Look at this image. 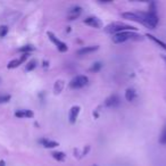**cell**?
Returning a JSON list of instances; mask_svg holds the SVG:
<instances>
[{"label":"cell","mask_w":166,"mask_h":166,"mask_svg":"<svg viewBox=\"0 0 166 166\" xmlns=\"http://www.w3.org/2000/svg\"><path fill=\"white\" fill-rule=\"evenodd\" d=\"M137 31V28H133L131 25H128V24H123V23H113L106 28V31L109 32V33H121V32H126V31Z\"/></svg>","instance_id":"obj_1"},{"label":"cell","mask_w":166,"mask_h":166,"mask_svg":"<svg viewBox=\"0 0 166 166\" xmlns=\"http://www.w3.org/2000/svg\"><path fill=\"white\" fill-rule=\"evenodd\" d=\"M88 82H89L88 76L78 75L74 78H72V81L69 82V88L71 89H81L88 84Z\"/></svg>","instance_id":"obj_2"},{"label":"cell","mask_w":166,"mask_h":166,"mask_svg":"<svg viewBox=\"0 0 166 166\" xmlns=\"http://www.w3.org/2000/svg\"><path fill=\"white\" fill-rule=\"evenodd\" d=\"M135 37H140V35H137L132 32H121V33H117L113 37V41L115 43H123L128 40H131V39H135Z\"/></svg>","instance_id":"obj_3"},{"label":"cell","mask_w":166,"mask_h":166,"mask_svg":"<svg viewBox=\"0 0 166 166\" xmlns=\"http://www.w3.org/2000/svg\"><path fill=\"white\" fill-rule=\"evenodd\" d=\"M47 34H48V37H49V39L51 40V42H53V43L57 47V49H58V50L62 51V53H66V51H67V49H68V48H67L66 43H64L63 41H60L59 39L57 38V37L53 34V33H51V32H48Z\"/></svg>","instance_id":"obj_4"},{"label":"cell","mask_w":166,"mask_h":166,"mask_svg":"<svg viewBox=\"0 0 166 166\" xmlns=\"http://www.w3.org/2000/svg\"><path fill=\"white\" fill-rule=\"evenodd\" d=\"M81 13H82V8H81V7H80V6H74V7H72V8L68 10V13H67V18H68L69 21H73V19L78 18Z\"/></svg>","instance_id":"obj_5"},{"label":"cell","mask_w":166,"mask_h":166,"mask_svg":"<svg viewBox=\"0 0 166 166\" xmlns=\"http://www.w3.org/2000/svg\"><path fill=\"white\" fill-rule=\"evenodd\" d=\"M34 116V113L30 109H19L15 112V117L17 118H31Z\"/></svg>","instance_id":"obj_6"},{"label":"cell","mask_w":166,"mask_h":166,"mask_svg":"<svg viewBox=\"0 0 166 166\" xmlns=\"http://www.w3.org/2000/svg\"><path fill=\"white\" fill-rule=\"evenodd\" d=\"M84 23L87 25L91 26V28H101V22L99 21L98 18L93 17V16H90V17H87L84 19Z\"/></svg>","instance_id":"obj_7"},{"label":"cell","mask_w":166,"mask_h":166,"mask_svg":"<svg viewBox=\"0 0 166 166\" xmlns=\"http://www.w3.org/2000/svg\"><path fill=\"white\" fill-rule=\"evenodd\" d=\"M119 97L117 96V94H113V96H110V97H108L106 99V101H105V106L106 107H115L117 106L119 103Z\"/></svg>","instance_id":"obj_8"},{"label":"cell","mask_w":166,"mask_h":166,"mask_svg":"<svg viewBox=\"0 0 166 166\" xmlns=\"http://www.w3.org/2000/svg\"><path fill=\"white\" fill-rule=\"evenodd\" d=\"M98 46H87V47H83L81 49L78 50V55L80 56H83V55H89L91 53H94L96 50H98Z\"/></svg>","instance_id":"obj_9"},{"label":"cell","mask_w":166,"mask_h":166,"mask_svg":"<svg viewBox=\"0 0 166 166\" xmlns=\"http://www.w3.org/2000/svg\"><path fill=\"white\" fill-rule=\"evenodd\" d=\"M39 142H40L44 148H49V149L56 148L59 146L58 142H56V141H53V140H49V139H41V140H39Z\"/></svg>","instance_id":"obj_10"},{"label":"cell","mask_w":166,"mask_h":166,"mask_svg":"<svg viewBox=\"0 0 166 166\" xmlns=\"http://www.w3.org/2000/svg\"><path fill=\"white\" fill-rule=\"evenodd\" d=\"M122 16L124 17V18H126V19H130V21H134V22L141 23V24H142V22H141V18H140V16H139L138 14L131 13V12H126V13H123Z\"/></svg>","instance_id":"obj_11"},{"label":"cell","mask_w":166,"mask_h":166,"mask_svg":"<svg viewBox=\"0 0 166 166\" xmlns=\"http://www.w3.org/2000/svg\"><path fill=\"white\" fill-rule=\"evenodd\" d=\"M78 113H80V107L78 106H73L71 112H69V122L74 124L76 122V118H78Z\"/></svg>","instance_id":"obj_12"},{"label":"cell","mask_w":166,"mask_h":166,"mask_svg":"<svg viewBox=\"0 0 166 166\" xmlns=\"http://www.w3.org/2000/svg\"><path fill=\"white\" fill-rule=\"evenodd\" d=\"M146 35H147V37H148V38H149V39H151V40H153V42H155V43H156V44H158L159 47L163 48L164 50H166V43H165V42H163V41L159 40V39H157L156 37H155V35L149 34V33H148V34H146Z\"/></svg>","instance_id":"obj_13"},{"label":"cell","mask_w":166,"mask_h":166,"mask_svg":"<svg viewBox=\"0 0 166 166\" xmlns=\"http://www.w3.org/2000/svg\"><path fill=\"white\" fill-rule=\"evenodd\" d=\"M51 156H53L56 160H58V162H63L66 158V155L63 151H53V153H51Z\"/></svg>","instance_id":"obj_14"},{"label":"cell","mask_w":166,"mask_h":166,"mask_svg":"<svg viewBox=\"0 0 166 166\" xmlns=\"http://www.w3.org/2000/svg\"><path fill=\"white\" fill-rule=\"evenodd\" d=\"M134 98H135V91L134 89H128V90L125 91V99L128 101H132V100H134Z\"/></svg>","instance_id":"obj_15"},{"label":"cell","mask_w":166,"mask_h":166,"mask_svg":"<svg viewBox=\"0 0 166 166\" xmlns=\"http://www.w3.org/2000/svg\"><path fill=\"white\" fill-rule=\"evenodd\" d=\"M103 68V63L101 62H96L92 64V66L90 67V72L91 73H97Z\"/></svg>","instance_id":"obj_16"},{"label":"cell","mask_w":166,"mask_h":166,"mask_svg":"<svg viewBox=\"0 0 166 166\" xmlns=\"http://www.w3.org/2000/svg\"><path fill=\"white\" fill-rule=\"evenodd\" d=\"M33 50H34V47H32L31 44H25V46H23V47H21L18 49L19 53H30Z\"/></svg>","instance_id":"obj_17"},{"label":"cell","mask_w":166,"mask_h":166,"mask_svg":"<svg viewBox=\"0 0 166 166\" xmlns=\"http://www.w3.org/2000/svg\"><path fill=\"white\" fill-rule=\"evenodd\" d=\"M21 64H23L22 62H21V59H14L12 60V62H9L8 63V65H7V68H9V69H13V68H16V67H18Z\"/></svg>","instance_id":"obj_18"},{"label":"cell","mask_w":166,"mask_h":166,"mask_svg":"<svg viewBox=\"0 0 166 166\" xmlns=\"http://www.w3.org/2000/svg\"><path fill=\"white\" fill-rule=\"evenodd\" d=\"M37 67V60H31V62H28V64H26V67L25 69L28 71V72H31V71H33V69Z\"/></svg>","instance_id":"obj_19"},{"label":"cell","mask_w":166,"mask_h":166,"mask_svg":"<svg viewBox=\"0 0 166 166\" xmlns=\"http://www.w3.org/2000/svg\"><path fill=\"white\" fill-rule=\"evenodd\" d=\"M8 31L9 28L7 25H0V38H5L8 34Z\"/></svg>","instance_id":"obj_20"},{"label":"cell","mask_w":166,"mask_h":166,"mask_svg":"<svg viewBox=\"0 0 166 166\" xmlns=\"http://www.w3.org/2000/svg\"><path fill=\"white\" fill-rule=\"evenodd\" d=\"M12 99L10 94H0V103H9Z\"/></svg>","instance_id":"obj_21"},{"label":"cell","mask_w":166,"mask_h":166,"mask_svg":"<svg viewBox=\"0 0 166 166\" xmlns=\"http://www.w3.org/2000/svg\"><path fill=\"white\" fill-rule=\"evenodd\" d=\"M159 143L165 144V146H166V126H164L163 131H162V133H160V137H159Z\"/></svg>","instance_id":"obj_22"},{"label":"cell","mask_w":166,"mask_h":166,"mask_svg":"<svg viewBox=\"0 0 166 166\" xmlns=\"http://www.w3.org/2000/svg\"><path fill=\"white\" fill-rule=\"evenodd\" d=\"M0 166H6V163H5V160H0Z\"/></svg>","instance_id":"obj_23"},{"label":"cell","mask_w":166,"mask_h":166,"mask_svg":"<svg viewBox=\"0 0 166 166\" xmlns=\"http://www.w3.org/2000/svg\"><path fill=\"white\" fill-rule=\"evenodd\" d=\"M93 166H98V165H93Z\"/></svg>","instance_id":"obj_24"}]
</instances>
